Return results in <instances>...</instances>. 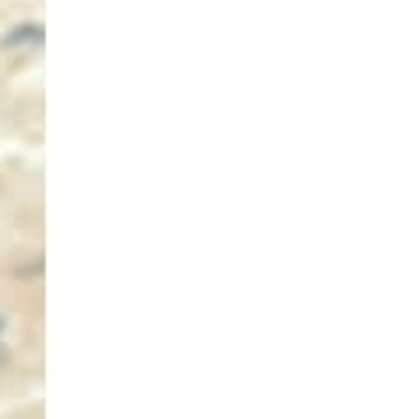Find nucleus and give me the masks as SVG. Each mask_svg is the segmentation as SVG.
I'll return each mask as SVG.
<instances>
[{"label":"nucleus","mask_w":394,"mask_h":419,"mask_svg":"<svg viewBox=\"0 0 394 419\" xmlns=\"http://www.w3.org/2000/svg\"><path fill=\"white\" fill-rule=\"evenodd\" d=\"M0 331H4V318H0Z\"/></svg>","instance_id":"2"},{"label":"nucleus","mask_w":394,"mask_h":419,"mask_svg":"<svg viewBox=\"0 0 394 419\" xmlns=\"http://www.w3.org/2000/svg\"><path fill=\"white\" fill-rule=\"evenodd\" d=\"M42 39V28L39 25H25V28H15L8 35V42H39Z\"/></svg>","instance_id":"1"}]
</instances>
